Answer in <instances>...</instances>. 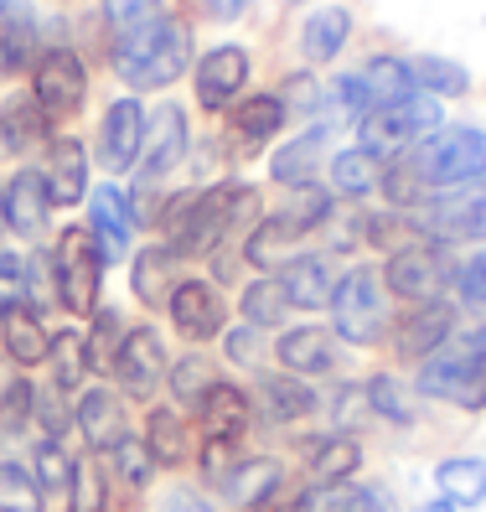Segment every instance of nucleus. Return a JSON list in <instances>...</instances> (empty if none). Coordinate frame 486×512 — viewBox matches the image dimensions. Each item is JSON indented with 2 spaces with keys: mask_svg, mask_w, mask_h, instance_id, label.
Wrapping results in <instances>:
<instances>
[{
  "mask_svg": "<svg viewBox=\"0 0 486 512\" xmlns=\"http://www.w3.org/2000/svg\"><path fill=\"white\" fill-rule=\"evenodd\" d=\"M0 512H42V481L21 466H0Z\"/></svg>",
  "mask_w": 486,
  "mask_h": 512,
  "instance_id": "a19ab883",
  "label": "nucleus"
},
{
  "mask_svg": "<svg viewBox=\"0 0 486 512\" xmlns=\"http://www.w3.org/2000/svg\"><path fill=\"white\" fill-rule=\"evenodd\" d=\"M368 414H373L368 388H342V394H337V425H342V430H357Z\"/></svg>",
  "mask_w": 486,
  "mask_h": 512,
  "instance_id": "13d9d810",
  "label": "nucleus"
},
{
  "mask_svg": "<svg viewBox=\"0 0 486 512\" xmlns=\"http://www.w3.org/2000/svg\"><path fill=\"white\" fill-rule=\"evenodd\" d=\"M207 388H212V373H207L202 357H181V363L171 368V394H176L181 404H202Z\"/></svg>",
  "mask_w": 486,
  "mask_h": 512,
  "instance_id": "09e8293b",
  "label": "nucleus"
},
{
  "mask_svg": "<svg viewBox=\"0 0 486 512\" xmlns=\"http://www.w3.org/2000/svg\"><path fill=\"white\" fill-rule=\"evenodd\" d=\"M0 409H6L0 419H6L11 430H21L26 419H32V409H37V394H32V383H11V388H6V404H0Z\"/></svg>",
  "mask_w": 486,
  "mask_h": 512,
  "instance_id": "4d7b16f0",
  "label": "nucleus"
},
{
  "mask_svg": "<svg viewBox=\"0 0 486 512\" xmlns=\"http://www.w3.org/2000/svg\"><path fill=\"white\" fill-rule=\"evenodd\" d=\"M0 11H6V0H0Z\"/></svg>",
  "mask_w": 486,
  "mask_h": 512,
  "instance_id": "774afa93",
  "label": "nucleus"
},
{
  "mask_svg": "<svg viewBox=\"0 0 486 512\" xmlns=\"http://www.w3.org/2000/svg\"><path fill=\"white\" fill-rule=\"evenodd\" d=\"M171 321H176L181 337H192V342L218 337L223 331V295L202 280H181L171 290Z\"/></svg>",
  "mask_w": 486,
  "mask_h": 512,
  "instance_id": "ddd939ff",
  "label": "nucleus"
},
{
  "mask_svg": "<svg viewBox=\"0 0 486 512\" xmlns=\"http://www.w3.org/2000/svg\"><path fill=\"white\" fill-rule=\"evenodd\" d=\"M326 94L306 78V73H295L290 83H285V114H316V104H321Z\"/></svg>",
  "mask_w": 486,
  "mask_h": 512,
  "instance_id": "5fc2aeb1",
  "label": "nucleus"
},
{
  "mask_svg": "<svg viewBox=\"0 0 486 512\" xmlns=\"http://www.w3.org/2000/svg\"><path fill=\"white\" fill-rule=\"evenodd\" d=\"M202 11L218 16V21H238L243 11H249V0H202Z\"/></svg>",
  "mask_w": 486,
  "mask_h": 512,
  "instance_id": "680f3d73",
  "label": "nucleus"
},
{
  "mask_svg": "<svg viewBox=\"0 0 486 512\" xmlns=\"http://www.w3.org/2000/svg\"><path fill=\"white\" fill-rule=\"evenodd\" d=\"M0 218H6V192H0Z\"/></svg>",
  "mask_w": 486,
  "mask_h": 512,
  "instance_id": "338daca9",
  "label": "nucleus"
},
{
  "mask_svg": "<svg viewBox=\"0 0 486 512\" xmlns=\"http://www.w3.org/2000/svg\"><path fill=\"white\" fill-rule=\"evenodd\" d=\"M161 368H166V347H161V337L150 326H135L125 342H119V363H114V373H119V383L130 388V394H150V388L161 383Z\"/></svg>",
  "mask_w": 486,
  "mask_h": 512,
  "instance_id": "4468645a",
  "label": "nucleus"
},
{
  "mask_svg": "<svg viewBox=\"0 0 486 512\" xmlns=\"http://www.w3.org/2000/svg\"><path fill=\"white\" fill-rule=\"evenodd\" d=\"M435 481H440L445 502H455V507H476V502L486 497V461H476V456H455V461H445V466L435 471Z\"/></svg>",
  "mask_w": 486,
  "mask_h": 512,
  "instance_id": "7c9ffc66",
  "label": "nucleus"
},
{
  "mask_svg": "<svg viewBox=\"0 0 486 512\" xmlns=\"http://www.w3.org/2000/svg\"><path fill=\"white\" fill-rule=\"evenodd\" d=\"M73 512H104V481L94 466L73 471Z\"/></svg>",
  "mask_w": 486,
  "mask_h": 512,
  "instance_id": "3c124183",
  "label": "nucleus"
},
{
  "mask_svg": "<svg viewBox=\"0 0 486 512\" xmlns=\"http://www.w3.org/2000/svg\"><path fill=\"white\" fill-rule=\"evenodd\" d=\"M331 321H337V337L368 347L383 337L388 326V300H383V280L373 269H347L331 290Z\"/></svg>",
  "mask_w": 486,
  "mask_h": 512,
  "instance_id": "423d86ee",
  "label": "nucleus"
},
{
  "mask_svg": "<svg viewBox=\"0 0 486 512\" xmlns=\"http://www.w3.org/2000/svg\"><path fill=\"white\" fill-rule=\"evenodd\" d=\"M450 326H455V311L440 306V300H430V306H419V311L404 321V331H399V352H404V357H430L435 347L450 342Z\"/></svg>",
  "mask_w": 486,
  "mask_h": 512,
  "instance_id": "b1692460",
  "label": "nucleus"
},
{
  "mask_svg": "<svg viewBox=\"0 0 486 512\" xmlns=\"http://www.w3.org/2000/svg\"><path fill=\"white\" fill-rule=\"evenodd\" d=\"M466 233L471 238H486V187L466 192Z\"/></svg>",
  "mask_w": 486,
  "mask_h": 512,
  "instance_id": "052dcab7",
  "label": "nucleus"
},
{
  "mask_svg": "<svg viewBox=\"0 0 486 512\" xmlns=\"http://www.w3.org/2000/svg\"><path fill=\"white\" fill-rule=\"evenodd\" d=\"M419 388L430 399H455L461 409H486V357L471 352L466 337H450L419 368Z\"/></svg>",
  "mask_w": 486,
  "mask_h": 512,
  "instance_id": "39448f33",
  "label": "nucleus"
},
{
  "mask_svg": "<svg viewBox=\"0 0 486 512\" xmlns=\"http://www.w3.org/2000/svg\"><path fill=\"white\" fill-rule=\"evenodd\" d=\"M285 306H290V295L280 280H254L249 290H243V321L249 326H280L285 321Z\"/></svg>",
  "mask_w": 486,
  "mask_h": 512,
  "instance_id": "c9c22d12",
  "label": "nucleus"
},
{
  "mask_svg": "<svg viewBox=\"0 0 486 512\" xmlns=\"http://www.w3.org/2000/svg\"><path fill=\"white\" fill-rule=\"evenodd\" d=\"M233 125H238V135L264 140V135H275V130L285 125V104H280L275 94H254V99H243V104H238Z\"/></svg>",
  "mask_w": 486,
  "mask_h": 512,
  "instance_id": "4c0bfd02",
  "label": "nucleus"
},
{
  "mask_svg": "<svg viewBox=\"0 0 486 512\" xmlns=\"http://www.w3.org/2000/svg\"><path fill=\"white\" fill-rule=\"evenodd\" d=\"M130 233H135V207L119 187H99L94 192V238H99V254L119 259L130 249Z\"/></svg>",
  "mask_w": 486,
  "mask_h": 512,
  "instance_id": "a211bd4d",
  "label": "nucleus"
},
{
  "mask_svg": "<svg viewBox=\"0 0 486 512\" xmlns=\"http://www.w3.org/2000/svg\"><path fill=\"white\" fill-rule=\"evenodd\" d=\"M187 63H192L187 26H181L176 16H166V11L150 26H140V32L119 37V47H114V73L130 88H166V83H176L181 73H187Z\"/></svg>",
  "mask_w": 486,
  "mask_h": 512,
  "instance_id": "f03ea898",
  "label": "nucleus"
},
{
  "mask_svg": "<svg viewBox=\"0 0 486 512\" xmlns=\"http://www.w3.org/2000/svg\"><path fill=\"white\" fill-rule=\"evenodd\" d=\"M357 461H362V450H357V440H347V435L311 445V471H316L321 481H347V476L357 471Z\"/></svg>",
  "mask_w": 486,
  "mask_h": 512,
  "instance_id": "e433bc0d",
  "label": "nucleus"
},
{
  "mask_svg": "<svg viewBox=\"0 0 486 512\" xmlns=\"http://www.w3.org/2000/svg\"><path fill=\"white\" fill-rule=\"evenodd\" d=\"M243 78H249V57H243V47H212L202 63H197V99L202 109H223Z\"/></svg>",
  "mask_w": 486,
  "mask_h": 512,
  "instance_id": "2eb2a0df",
  "label": "nucleus"
},
{
  "mask_svg": "<svg viewBox=\"0 0 486 512\" xmlns=\"http://www.w3.org/2000/svg\"><path fill=\"white\" fill-rule=\"evenodd\" d=\"M104 16L114 26V37H130L161 16V0H104Z\"/></svg>",
  "mask_w": 486,
  "mask_h": 512,
  "instance_id": "de8ad7c7",
  "label": "nucleus"
},
{
  "mask_svg": "<svg viewBox=\"0 0 486 512\" xmlns=\"http://www.w3.org/2000/svg\"><path fill=\"white\" fill-rule=\"evenodd\" d=\"M37 68V16L32 11H0V73Z\"/></svg>",
  "mask_w": 486,
  "mask_h": 512,
  "instance_id": "393cba45",
  "label": "nucleus"
},
{
  "mask_svg": "<svg viewBox=\"0 0 486 512\" xmlns=\"http://www.w3.org/2000/svg\"><path fill=\"white\" fill-rule=\"evenodd\" d=\"M166 512H207V502H197L192 492H171L166 497Z\"/></svg>",
  "mask_w": 486,
  "mask_h": 512,
  "instance_id": "e2e57ef3",
  "label": "nucleus"
},
{
  "mask_svg": "<svg viewBox=\"0 0 486 512\" xmlns=\"http://www.w3.org/2000/svg\"><path fill=\"white\" fill-rule=\"evenodd\" d=\"M347 32H352V16L342 6H331V11H316L306 21V37H300V47H306L311 63H331L342 47H347Z\"/></svg>",
  "mask_w": 486,
  "mask_h": 512,
  "instance_id": "c756f323",
  "label": "nucleus"
},
{
  "mask_svg": "<svg viewBox=\"0 0 486 512\" xmlns=\"http://www.w3.org/2000/svg\"><path fill=\"white\" fill-rule=\"evenodd\" d=\"M466 342H471V352H481V357H486V321L466 331Z\"/></svg>",
  "mask_w": 486,
  "mask_h": 512,
  "instance_id": "0e129e2a",
  "label": "nucleus"
},
{
  "mask_svg": "<svg viewBox=\"0 0 486 512\" xmlns=\"http://www.w3.org/2000/svg\"><path fill=\"white\" fill-rule=\"evenodd\" d=\"M321 156H326V130H306L269 161V171H275V182H285V187H311Z\"/></svg>",
  "mask_w": 486,
  "mask_h": 512,
  "instance_id": "bb28decb",
  "label": "nucleus"
},
{
  "mask_svg": "<svg viewBox=\"0 0 486 512\" xmlns=\"http://www.w3.org/2000/svg\"><path fill=\"white\" fill-rule=\"evenodd\" d=\"M285 295H290V306H300V311H316V306H326L331 300V290H337V280H331V269H326V259H316V254H306V259H295V264H285Z\"/></svg>",
  "mask_w": 486,
  "mask_h": 512,
  "instance_id": "cd10ccee",
  "label": "nucleus"
},
{
  "mask_svg": "<svg viewBox=\"0 0 486 512\" xmlns=\"http://www.w3.org/2000/svg\"><path fill=\"white\" fill-rule=\"evenodd\" d=\"M228 357H233V363H254V357H259V326L233 331V337H228Z\"/></svg>",
  "mask_w": 486,
  "mask_h": 512,
  "instance_id": "bf43d9fd",
  "label": "nucleus"
},
{
  "mask_svg": "<svg viewBox=\"0 0 486 512\" xmlns=\"http://www.w3.org/2000/svg\"><path fill=\"white\" fill-rule=\"evenodd\" d=\"M455 285H461V295L471 300V306H486V249L455 269Z\"/></svg>",
  "mask_w": 486,
  "mask_h": 512,
  "instance_id": "864d4df0",
  "label": "nucleus"
},
{
  "mask_svg": "<svg viewBox=\"0 0 486 512\" xmlns=\"http://www.w3.org/2000/svg\"><path fill=\"white\" fill-rule=\"evenodd\" d=\"M409 161H414V171L424 176V187H461V182H476V176H486V130H471V125L435 130Z\"/></svg>",
  "mask_w": 486,
  "mask_h": 512,
  "instance_id": "20e7f679",
  "label": "nucleus"
},
{
  "mask_svg": "<svg viewBox=\"0 0 486 512\" xmlns=\"http://www.w3.org/2000/svg\"><path fill=\"white\" fill-rule=\"evenodd\" d=\"M280 363L290 373H326L337 363V347H331V337L321 326H295L280 337Z\"/></svg>",
  "mask_w": 486,
  "mask_h": 512,
  "instance_id": "a878e982",
  "label": "nucleus"
},
{
  "mask_svg": "<svg viewBox=\"0 0 486 512\" xmlns=\"http://www.w3.org/2000/svg\"><path fill=\"white\" fill-rule=\"evenodd\" d=\"M83 88H88V78H83L78 52H68V47H52L47 57H37V94H32V99H37L52 119L73 114V109L83 104Z\"/></svg>",
  "mask_w": 486,
  "mask_h": 512,
  "instance_id": "9d476101",
  "label": "nucleus"
},
{
  "mask_svg": "<svg viewBox=\"0 0 486 512\" xmlns=\"http://www.w3.org/2000/svg\"><path fill=\"white\" fill-rule=\"evenodd\" d=\"M197 414H202V435L228 440V445L243 435V425H249V404H243V394L233 383H212L202 394V404H197Z\"/></svg>",
  "mask_w": 486,
  "mask_h": 512,
  "instance_id": "4be33fe9",
  "label": "nucleus"
},
{
  "mask_svg": "<svg viewBox=\"0 0 486 512\" xmlns=\"http://www.w3.org/2000/svg\"><path fill=\"white\" fill-rule=\"evenodd\" d=\"M300 512H393L383 487H347V481H316L300 497Z\"/></svg>",
  "mask_w": 486,
  "mask_h": 512,
  "instance_id": "5701e85b",
  "label": "nucleus"
},
{
  "mask_svg": "<svg viewBox=\"0 0 486 512\" xmlns=\"http://www.w3.org/2000/svg\"><path fill=\"white\" fill-rule=\"evenodd\" d=\"M114 466L125 471L130 487H145L150 471H156V456H150V445H140V440H130V435H125V440L114 445Z\"/></svg>",
  "mask_w": 486,
  "mask_h": 512,
  "instance_id": "8fccbe9b",
  "label": "nucleus"
},
{
  "mask_svg": "<svg viewBox=\"0 0 486 512\" xmlns=\"http://www.w3.org/2000/svg\"><path fill=\"white\" fill-rule=\"evenodd\" d=\"M52 363H57V388H63V394L83 373H94L88 368V337L83 331H57L52 337Z\"/></svg>",
  "mask_w": 486,
  "mask_h": 512,
  "instance_id": "ea45409f",
  "label": "nucleus"
},
{
  "mask_svg": "<svg viewBox=\"0 0 486 512\" xmlns=\"http://www.w3.org/2000/svg\"><path fill=\"white\" fill-rule=\"evenodd\" d=\"M181 156H187V114L176 104H161V114L150 119L145 145H140V187H156Z\"/></svg>",
  "mask_w": 486,
  "mask_h": 512,
  "instance_id": "9b49d317",
  "label": "nucleus"
},
{
  "mask_svg": "<svg viewBox=\"0 0 486 512\" xmlns=\"http://www.w3.org/2000/svg\"><path fill=\"white\" fill-rule=\"evenodd\" d=\"M73 471H78V461L57 440H42L37 445V481H42V492H68L73 487Z\"/></svg>",
  "mask_w": 486,
  "mask_h": 512,
  "instance_id": "37998d69",
  "label": "nucleus"
},
{
  "mask_svg": "<svg viewBox=\"0 0 486 512\" xmlns=\"http://www.w3.org/2000/svg\"><path fill=\"white\" fill-rule=\"evenodd\" d=\"M171 264H176V249H145L135 259V295L145 306H161V295H171Z\"/></svg>",
  "mask_w": 486,
  "mask_h": 512,
  "instance_id": "f704fd0d",
  "label": "nucleus"
},
{
  "mask_svg": "<svg viewBox=\"0 0 486 512\" xmlns=\"http://www.w3.org/2000/svg\"><path fill=\"white\" fill-rule=\"evenodd\" d=\"M140 145H145V114L135 99H119L104 114V130H99V161L109 171H135L140 166Z\"/></svg>",
  "mask_w": 486,
  "mask_h": 512,
  "instance_id": "f8f14e48",
  "label": "nucleus"
},
{
  "mask_svg": "<svg viewBox=\"0 0 486 512\" xmlns=\"http://www.w3.org/2000/svg\"><path fill=\"white\" fill-rule=\"evenodd\" d=\"M42 182H47L52 207H73V202L88 192V156H83L78 140H52V145H47Z\"/></svg>",
  "mask_w": 486,
  "mask_h": 512,
  "instance_id": "dca6fc26",
  "label": "nucleus"
},
{
  "mask_svg": "<svg viewBox=\"0 0 486 512\" xmlns=\"http://www.w3.org/2000/svg\"><path fill=\"white\" fill-rule=\"evenodd\" d=\"M145 445H150V456H156V466H181L187 461V430H181V419L171 409H156L145 419Z\"/></svg>",
  "mask_w": 486,
  "mask_h": 512,
  "instance_id": "473e14b6",
  "label": "nucleus"
},
{
  "mask_svg": "<svg viewBox=\"0 0 486 512\" xmlns=\"http://www.w3.org/2000/svg\"><path fill=\"white\" fill-rule=\"evenodd\" d=\"M295 233H311V228H321L326 218H331V197L321 192V187H295V202L280 213Z\"/></svg>",
  "mask_w": 486,
  "mask_h": 512,
  "instance_id": "c03bdc74",
  "label": "nucleus"
},
{
  "mask_svg": "<svg viewBox=\"0 0 486 512\" xmlns=\"http://www.w3.org/2000/svg\"><path fill=\"white\" fill-rule=\"evenodd\" d=\"M280 487H285V466L269 461V456H249L223 476V492H228L233 507H264Z\"/></svg>",
  "mask_w": 486,
  "mask_h": 512,
  "instance_id": "f3484780",
  "label": "nucleus"
},
{
  "mask_svg": "<svg viewBox=\"0 0 486 512\" xmlns=\"http://www.w3.org/2000/svg\"><path fill=\"white\" fill-rule=\"evenodd\" d=\"M409 94H414V78H409V63H399V57H373L362 73L331 83V99H337L347 114H373V109L399 104Z\"/></svg>",
  "mask_w": 486,
  "mask_h": 512,
  "instance_id": "6e6552de",
  "label": "nucleus"
},
{
  "mask_svg": "<svg viewBox=\"0 0 486 512\" xmlns=\"http://www.w3.org/2000/svg\"><path fill=\"white\" fill-rule=\"evenodd\" d=\"M78 430H83L88 450H114L125 440V409H119L109 388H88L78 399Z\"/></svg>",
  "mask_w": 486,
  "mask_h": 512,
  "instance_id": "6ab92c4d",
  "label": "nucleus"
},
{
  "mask_svg": "<svg viewBox=\"0 0 486 512\" xmlns=\"http://www.w3.org/2000/svg\"><path fill=\"white\" fill-rule=\"evenodd\" d=\"M47 182H42V171H16V182L6 187V223L21 233V238H37L47 228Z\"/></svg>",
  "mask_w": 486,
  "mask_h": 512,
  "instance_id": "aec40b11",
  "label": "nucleus"
},
{
  "mask_svg": "<svg viewBox=\"0 0 486 512\" xmlns=\"http://www.w3.org/2000/svg\"><path fill=\"white\" fill-rule=\"evenodd\" d=\"M295 228L285 223V218H269V223H259L254 233H249V244H243V259H249L254 269H275V264H285V249L295 244Z\"/></svg>",
  "mask_w": 486,
  "mask_h": 512,
  "instance_id": "72a5a7b5",
  "label": "nucleus"
},
{
  "mask_svg": "<svg viewBox=\"0 0 486 512\" xmlns=\"http://www.w3.org/2000/svg\"><path fill=\"white\" fill-rule=\"evenodd\" d=\"M383 280L393 295L414 300V306H430V300H440V290L450 285V254L440 244H404L393 249Z\"/></svg>",
  "mask_w": 486,
  "mask_h": 512,
  "instance_id": "1a4fd4ad",
  "label": "nucleus"
},
{
  "mask_svg": "<svg viewBox=\"0 0 486 512\" xmlns=\"http://www.w3.org/2000/svg\"><path fill=\"white\" fill-rule=\"evenodd\" d=\"M331 182H337L342 197H368L383 187V171H378V156H368V150H342L337 161H331Z\"/></svg>",
  "mask_w": 486,
  "mask_h": 512,
  "instance_id": "2f4dec72",
  "label": "nucleus"
},
{
  "mask_svg": "<svg viewBox=\"0 0 486 512\" xmlns=\"http://www.w3.org/2000/svg\"><path fill=\"white\" fill-rule=\"evenodd\" d=\"M264 404L275 419H306L316 409V394L300 378H264Z\"/></svg>",
  "mask_w": 486,
  "mask_h": 512,
  "instance_id": "58836bf2",
  "label": "nucleus"
},
{
  "mask_svg": "<svg viewBox=\"0 0 486 512\" xmlns=\"http://www.w3.org/2000/svg\"><path fill=\"white\" fill-rule=\"evenodd\" d=\"M368 404H373L383 419H393V425H409V419H414V404H409V394H404V383L388 378V373H378V378L368 383Z\"/></svg>",
  "mask_w": 486,
  "mask_h": 512,
  "instance_id": "49530a36",
  "label": "nucleus"
},
{
  "mask_svg": "<svg viewBox=\"0 0 486 512\" xmlns=\"http://www.w3.org/2000/svg\"><path fill=\"white\" fill-rule=\"evenodd\" d=\"M259 218V192L254 187H212V192H192L176 197V207L166 213L171 228V249L176 254H212L228 233L249 228Z\"/></svg>",
  "mask_w": 486,
  "mask_h": 512,
  "instance_id": "f257e3e1",
  "label": "nucleus"
},
{
  "mask_svg": "<svg viewBox=\"0 0 486 512\" xmlns=\"http://www.w3.org/2000/svg\"><path fill=\"white\" fill-rule=\"evenodd\" d=\"M440 130V104L435 99H424V94H409L399 104H383L373 114H362V150L378 161H399L409 145H419L424 135H435Z\"/></svg>",
  "mask_w": 486,
  "mask_h": 512,
  "instance_id": "7ed1b4c3",
  "label": "nucleus"
},
{
  "mask_svg": "<svg viewBox=\"0 0 486 512\" xmlns=\"http://www.w3.org/2000/svg\"><path fill=\"white\" fill-rule=\"evenodd\" d=\"M21 290H26V264L16 254H0V311L21 306Z\"/></svg>",
  "mask_w": 486,
  "mask_h": 512,
  "instance_id": "603ef678",
  "label": "nucleus"
},
{
  "mask_svg": "<svg viewBox=\"0 0 486 512\" xmlns=\"http://www.w3.org/2000/svg\"><path fill=\"white\" fill-rule=\"evenodd\" d=\"M409 78L414 83H424L430 94H466V68H455V63H445V57H414L409 63Z\"/></svg>",
  "mask_w": 486,
  "mask_h": 512,
  "instance_id": "79ce46f5",
  "label": "nucleus"
},
{
  "mask_svg": "<svg viewBox=\"0 0 486 512\" xmlns=\"http://www.w3.org/2000/svg\"><path fill=\"white\" fill-rule=\"evenodd\" d=\"M0 337H6V352L16 357L21 368H37V363H47V357H52L47 326L37 321V311H26V306L0 311Z\"/></svg>",
  "mask_w": 486,
  "mask_h": 512,
  "instance_id": "412c9836",
  "label": "nucleus"
},
{
  "mask_svg": "<svg viewBox=\"0 0 486 512\" xmlns=\"http://www.w3.org/2000/svg\"><path fill=\"white\" fill-rule=\"evenodd\" d=\"M99 269H104V254L94 244V233L88 228H68L63 244L52 254V285H57V300H63L68 311H94L99 300Z\"/></svg>",
  "mask_w": 486,
  "mask_h": 512,
  "instance_id": "0eeeda50",
  "label": "nucleus"
},
{
  "mask_svg": "<svg viewBox=\"0 0 486 512\" xmlns=\"http://www.w3.org/2000/svg\"><path fill=\"white\" fill-rule=\"evenodd\" d=\"M419 512H455V502H445V497H440V502H430V507H419Z\"/></svg>",
  "mask_w": 486,
  "mask_h": 512,
  "instance_id": "69168bd1",
  "label": "nucleus"
},
{
  "mask_svg": "<svg viewBox=\"0 0 486 512\" xmlns=\"http://www.w3.org/2000/svg\"><path fill=\"white\" fill-rule=\"evenodd\" d=\"M37 414H42L47 435H63V430L73 425V419H78V414H68V409H63V388H42V394H37Z\"/></svg>",
  "mask_w": 486,
  "mask_h": 512,
  "instance_id": "6e6d98bb",
  "label": "nucleus"
},
{
  "mask_svg": "<svg viewBox=\"0 0 486 512\" xmlns=\"http://www.w3.org/2000/svg\"><path fill=\"white\" fill-rule=\"evenodd\" d=\"M119 316L114 311H99V321H94V337H88V368L94 373H114V363H119Z\"/></svg>",
  "mask_w": 486,
  "mask_h": 512,
  "instance_id": "a18cd8bd",
  "label": "nucleus"
},
{
  "mask_svg": "<svg viewBox=\"0 0 486 512\" xmlns=\"http://www.w3.org/2000/svg\"><path fill=\"white\" fill-rule=\"evenodd\" d=\"M47 125H52V114L32 94H16L0 109V140H6V150H32L47 135Z\"/></svg>",
  "mask_w": 486,
  "mask_h": 512,
  "instance_id": "c85d7f7f",
  "label": "nucleus"
}]
</instances>
